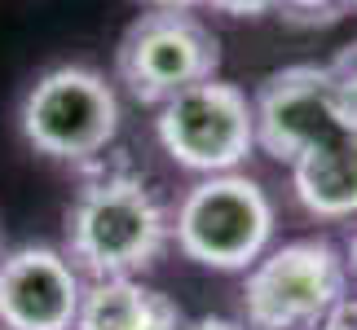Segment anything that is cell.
Wrapping results in <instances>:
<instances>
[{
    "instance_id": "17",
    "label": "cell",
    "mask_w": 357,
    "mask_h": 330,
    "mask_svg": "<svg viewBox=\"0 0 357 330\" xmlns=\"http://www.w3.org/2000/svg\"><path fill=\"white\" fill-rule=\"evenodd\" d=\"M150 9H181V13H190V9H199V5H208V0H146Z\"/></svg>"
},
{
    "instance_id": "5",
    "label": "cell",
    "mask_w": 357,
    "mask_h": 330,
    "mask_svg": "<svg viewBox=\"0 0 357 330\" xmlns=\"http://www.w3.org/2000/svg\"><path fill=\"white\" fill-rule=\"evenodd\" d=\"M155 136L176 168L195 176H216V172H238L247 155L256 150V119H252V97L238 84L225 79H203L155 110Z\"/></svg>"
},
{
    "instance_id": "10",
    "label": "cell",
    "mask_w": 357,
    "mask_h": 330,
    "mask_svg": "<svg viewBox=\"0 0 357 330\" xmlns=\"http://www.w3.org/2000/svg\"><path fill=\"white\" fill-rule=\"evenodd\" d=\"M75 330H181V308L137 278H89Z\"/></svg>"
},
{
    "instance_id": "12",
    "label": "cell",
    "mask_w": 357,
    "mask_h": 330,
    "mask_svg": "<svg viewBox=\"0 0 357 330\" xmlns=\"http://www.w3.org/2000/svg\"><path fill=\"white\" fill-rule=\"evenodd\" d=\"M331 75H335V88H340V102H344L349 119L357 123V45H349L331 62Z\"/></svg>"
},
{
    "instance_id": "1",
    "label": "cell",
    "mask_w": 357,
    "mask_h": 330,
    "mask_svg": "<svg viewBox=\"0 0 357 330\" xmlns=\"http://www.w3.org/2000/svg\"><path fill=\"white\" fill-rule=\"evenodd\" d=\"M172 242V216L132 172H106L79 185L66 212V256L84 278H132Z\"/></svg>"
},
{
    "instance_id": "7",
    "label": "cell",
    "mask_w": 357,
    "mask_h": 330,
    "mask_svg": "<svg viewBox=\"0 0 357 330\" xmlns=\"http://www.w3.org/2000/svg\"><path fill=\"white\" fill-rule=\"evenodd\" d=\"M252 119H256V150H265L269 159L287 163V168L300 155L331 141L335 132L353 128L331 66L313 62L273 71L252 97Z\"/></svg>"
},
{
    "instance_id": "16",
    "label": "cell",
    "mask_w": 357,
    "mask_h": 330,
    "mask_svg": "<svg viewBox=\"0 0 357 330\" xmlns=\"http://www.w3.org/2000/svg\"><path fill=\"white\" fill-rule=\"evenodd\" d=\"M181 330H247V326L225 322V317H199V322H181Z\"/></svg>"
},
{
    "instance_id": "13",
    "label": "cell",
    "mask_w": 357,
    "mask_h": 330,
    "mask_svg": "<svg viewBox=\"0 0 357 330\" xmlns=\"http://www.w3.org/2000/svg\"><path fill=\"white\" fill-rule=\"evenodd\" d=\"M208 5L234 13V18H260V13H273V9H278V0H208Z\"/></svg>"
},
{
    "instance_id": "3",
    "label": "cell",
    "mask_w": 357,
    "mask_h": 330,
    "mask_svg": "<svg viewBox=\"0 0 357 330\" xmlns=\"http://www.w3.org/2000/svg\"><path fill=\"white\" fill-rule=\"evenodd\" d=\"M344 295V251L326 238H291L269 246L243 273L247 330H318Z\"/></svg>"
},
{
    "instance_id": "2",
    "label": "cell",
    "mask_w": 357,
    "mask_h": 330,
    "mask_svg": "<svg viewBox=\"0 0 357 330\" xmlns=\"http://www.w3.org/2000/svg\"><path fill=\"white\" fill-rule=\"evenodd\" d=\"M273 198L243 172L199 176L172 212L176 251L216 273H247L273 246Z\"/></svg>"
},
{
    "instance_id": "18",
    "label": "cell",
    "mask_w": 357,
    "mask_h": 330,
    "mask_svg": "<svg viewBox=\"0 0 357 330\" xmlns=\"http://www.w3.org/2000/svg\"><path fill=\"white\" fill-rule=\"evenodd\" d=\"M344 9H357V0H344Z\"/></svg>"
},
{
    "instance_id": "11",
    "label": "cell",
    "mask_w": 357,
    "mask_h": 330,
    "mask_svg": "<svg viewBox=\"0 0 357 330\" xmlns=\"http://www.w3.org/2000/svg\"><path fill=\"white\" fill-rule=\"evenodd\" d=\"M278 13L291 22H335L344 0H278Z\"/></svg>"
},
{
    "instance_id": "19",
    "label": "cell",
    "mask_w": 357,
    "mask_h": 330,
    "mask_svg": "<svg viewBox=\"0 0 357 330\" xmlns=\"http://www.w3.org/2000/svg\"><path fill=\"white\" fill-rule=\"evenodd\" d=\"M0 256H5V251H0Z\"/></svg>"
},
{
    "instance_id": "4",
    "label": "cell",
    "mask_w": 357,
    "mask_h": 330,
    "mask_svg": "<svg viewBox=\"0 0 357 330\" xmlns=\"http://www.w3.org/2000/svg\"><path fill=\"white\" fill-rule=\"evenodd\" d=\"M26 146L58 163H93L119 132V97L93 66H53L22 93Z\"/></svg>"
},
{
    "instance_id": "15",
    "label": "cell",
    "mask_w": 357,
    "mask_h": 330,
    "mask_svg": "<svg viewBox=\"0 0 357 330\" xmlns=\"http://www.w3.org/2000/svg\"><path fill=\"white\" fill-rule=\"evenodd\" d=\"M344 273H349V291L357 295V229L349 233V246H344Z\"/></svg>"
},
{
    "instance_id": "14",
    "label": "cell",
    "mask_w": 357,
    "mask_h": 330,
    "mask_svg": "<svg viewBox=\"0 0 357 330\" xmlns=\"http://www.w3.org/2000/svg\"><path fill=\"white\" fill-rule=\"evenodd\" d=\"M318 330H357V295L349 291V295L331 308V317H326Z\"/></svg>"
},
{
    "instance_id": "9",
    "label": "cell",
    "mask_w": 357,
    "mask_h": 330,
    "mask_svg": "<svg viewBox=\"0 0 357 330\" xmlns=\"http://www.w3.org/2000/svg\"><path fill=\"white\" fill-rule=\"evenodd\" d=\"M291 194L313 220H357V123L291 163Z\"/></svg>"
},
{
    "instance_id": "8",
    "label": "cell",
    "mask_w": 357,
    "mask_h": 330,
    "mask_svg": "<svg viewBox=\"0 0 357 330\" xmlns=\"http://www.w3.org/2000/svg\"><path fill=\"white\" fill-rule=\"evenodd\" d=\"M84 273L71 256L26 242L0 256V330H75Z\"/></svg>"
},
{
    "instance_id": "6",
    "label": "cell",
    "mask_w": 357,
    "mask_h": 330,
    "mask_svg": "<svg viewBox=\"0 0 357 330\" xmlns=\"http://www.w3.org/2000/svg\"><path fill=\"white\" fill-rule=\"evenodd\" d=\"M216 62H221V45H216L212 26H203L195 13L181 9L142 13L115 49L119 84L146 106H159L172 93L212 79Z\"/></svg>"
}]
</instances>
